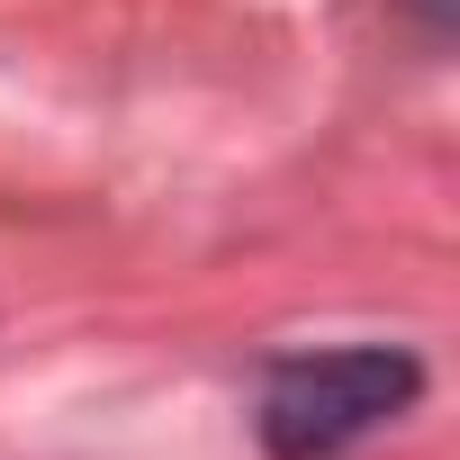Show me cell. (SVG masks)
Returning a JSON list of instances; mask_svg holds the SVG:
<instances>
[{
	"instance_id": "1",
	"label": "cell",
	"mask_w": 460,
	"mask_h": 460,
	"mask_svg": "<svg viewBox=\"0 0 460 460\" xmlns=\"http://www.w3.org/2000/svg\"><path fill=\"white\" fill-rule=\"evenodd\" d=\"M415 361L388 343H343V352H298L262 379V442L280 460H334L370 424H388L415 397Z\"/></svg>"
}]
</instances>
